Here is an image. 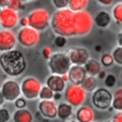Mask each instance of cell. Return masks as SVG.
I'll return each mask as SVG.
<instances>
[{
	"mask_svg": "<svg viewBox=\"0 0 122 122\" xmlns=\"http://www.w3.org/2000/svg\"><path fill=\"white\" fill-rule=\"evenodd\" d=\"M61 92H54V96H53V100H60L61 99Z\"/></svg>",
	"mask_w": 122,
	"mask_h": 122,
	"instance_id": "43",
	"label": "cell"
},
{
	"mask_svg": "<svg viewBox=\"0 0 122 122\" xmlns=\"http://www.w3.org/2000/svg\"><path fill=\"white\" fill-rule=\"evenodd\" d=\"M51 54H52V51H51V49H50V48H44L43 50H42V55H43V57L45 58V59H50V57L51 56Z\"/></svg>",
	"mask_w": 122,
	"mask_h": 122,
	"instance_id": "35",
	"label": "cell"
},
{
	"mask_svg": "<svg viewBox=\"0 0 122 122\" xmlns=\"http://www.w3.org/2000/svg\"><path fill=\"white\" fill-rule=\"evenodd\" d=\"M1 91L6 98V101H9V102L15 101L18 97H20V94L22 93L21 86L18 84V82L12 79L6 80L2 84Z\"/></svg>",
	"mask_w": 122,
	"mask_h": 122,
	"instance_id": "12",
	"label": "cell"
},
{
	"mask_svg": "<svg viewBox=\"0 0 122 122\" xmlns=\"http://www.w3.org/2000/svg\"><path fill=\"white\" fill-rule=\"evenodd\" d=\"M29 26L41 31L46 30L51 25V15L49 10L44 8H38L31 10L28 15Z\"/></svg>",
	"mask_w": 122,
	"mask_h": 122,
	"instance_id": "4",
	"label": "cell"
},
{
	"mask_svg": "<svg viewBox=\"0 0 122 122\" xmlns=\"http://www.w3.org/2000/svg\"><path fill=\"white\" fill-rule=\"evenodd\" d=\"M71 65L72 64L67 56V54L61 51L53 52L48 61V67L50 71L52 74L58 75L68 73Z\"/></svg>",
	"mask_w": 122,
	"mask_h": 122,
	"instance_id": "3",
	"label": "cell"
},
{
	"mask_svg": "<svg viewBox=\"0 0 122 122\" xmlns=\"http://www.w3.org/2000/svg\"><path fill=\"white\" fill-rule=\"evenodd\" d=\"M1 28H2V26H1V23H0V30H1Z\"/></svg>",
	"mask_w": 122,
	"mask_h": 122,
	"instance_id": "51",
	"label": "cell"
},
{
	"mask_svg": "<svg viewBox=\"0 0 122 122\" xmlns=\"http://www.w3.org/2000/svg\"><path fill=\"white\" fill-rule=\"evenodd\" d=\"M18 10H12L9 7L0 9V23L4 29H12L19 23Z\"/></svg>",
	"mask_w": 122,
	"mask_h": 122,
	"instance_id": "11",
	"label": "cell"
},
{
	"mask_svg": "<svg viewBox=\"0 0 122 122\" xmlns=\"http://www.w3.org/2000/svg\"><path fill=\"white\" fill-rule=\"evenodd\" d=\"M19 24L21 25V27H28V26H29V19H28V16L21 18V19L19 20Z\"/></svg>",
	"mask_w": 122,
	"mask_h": 122,
	"instance_id": "37",
	"label": "cell"
},
{
	"mask_svg": "<svg viewBox=\"0 0 122 122\" xmlns=\"http://www.w3.org/2000/svg\"><path fill=\"white\" fill-rule=\"evenodd\" d=\"M120 79H121V81H122V71H121V73H120Z\"/></svg>",
	"mask_w": 122,
	"mask_h": 122,
	"instance_id": "48",
	"label": "cell"
},
{
	"mask_svg": "<svg viewBox=\"0 0 122 122\" xmlns=\"http://www.w3.org/2000/svg\"><path fill=\"white\" fill-rule=\"evenodd\" d=\"M106 76H107V73H106V71H103V70H101V71H100V72L97 74V77H98L99 79H101V80H104Z\"/></svg>",
	"mask_w": 122,
	"mask_h": 122,
	"instance_id": "40",
	"label": "cell"
},
{
	"mask_svg": "<svg viewBox=\"0 0 122 122\" xmlns=\"http://www.w3.org/2000/svg\"><path fill=\"white\" fill-rule=\"evenodd\" d=\"M112 107L116 112H122V87L114 91Z\"/></svg>",
	"mask_w": 122,
	"mask_h": 122,
	"instance_id": "23",
	"label": "cell"
},
{
	"mask_svg": "<svg viewBox=\"0 0 122 122\" xmlns=\"http://www.w3.org/2000/svg\"><path fill=\"white\" fill-rule=\"evenodd\" d=\"M74 12L70 8L56 10L51 18V27L56 35L76 36Z\"/></svg>",
	"mask_w": 122,
	"mask_h": 122,
	"instance_id": "1",
	"label": "cell"
},
{
	"mask_svg": "<svg viewBox=\"0 0 122 122\" xmlns=\"http://www.w3.org/2000/svg\"><path fill=\"white\" fill-rule=\"evenodd\" d=\"M92 122H98V121H94V120H93V121H92Z\"/></svg>",
	"mask_w": 122,
	"mask_h": 122,
	"instance_id": "52",
	"label": "cell"
},
{
	"mask_svg": "<svg viewBox=\"0 0 122 122\" xmlns=\"http://www.w3.org/2000/svg\"><path fill=\"white\" fill-rule=\"evenodd\" d=\"M10 119V114L8 109L0 108V122H9Z\"/></svg>",
	"mask_w": 122,
	"mask_h": 122,
	"instance_id": "33",
	"label": "cell"
},
{
	"mask_svg": "<svg viewBox=\"0 0 122 122\" xmlns=\"http://www.w3.org/2000/svg\"><path fill=\"white\" fill-rule=\"evenodd\" d=\"M116 42H117V45L122 47V30L117 33V36H116Z\"/></svg>",
	"mask_w": 122,
	"mask_h": 122,
	"instance_id": "39",
	"label": "cell"
},
{
	"mask_svg": "<svg viewBox=\"0 0 122 122\" xmlns=\"http://www.w3.org/2000/svg\"><path fill=\"white\" fill-rule=\"evenodd\" d=\"M89 4V0H70L69 8L73 11L84 10Z\"/></svg>",
	"mask_w": 122,
	"mask_h": 122,
	"instance_id": "24",
	"label": "cell"
},
{
	"mask_svg": "<svg viewBox=\"0 0 122 122\" xmlns=\"http://www.w3.org/2000/svg\"><path fill=\"white\" fill-rule=\"evenodd\" d=\"M67 37L63 36V35H56V37L53 40V44L57 47V48H63L66 44H67Z\"/></svg>",
	"mask_w": 122,
	"mask_h": 122,
	"instance_id": "32",
	"label": "cell"
},
{
	"mask_svg": "<svg viewBox=\"0 0 122 122\" xmlns=\"http://www.w3.org/2000/svg\"><path fill=\"white\" fill-rule=\"evenodd\" d=\"M105 122H112V120H111V119H109V120H107V121H105Z\"/></svg>",
	"mask_w": 122,
	"mask_h": 122,
	"instance_id": "49",
	"label": "cell"
},
{
	"mask_svg": "<svg viewBox=\"0 0 122 122\" xmlns=\"http://www.w3.org/2000/svg\"><path fill=\"white\" fill-rule=\"evenodd\" d=\"M87 92L79 84H71L65 89V99L73 107H80L86 101Z\"/></svg>",
	"mask_w": 122,
	"mask_h": 122,
	"instance_id": "6",
	"label": "cell"
},
{
	"mask_svg": "<svg viewBox=\"0 0 122 122\" xmlns=\"http://www.w3.org/2000/svg\"><path fill=\"white\" fill-rule=\"evenodd\" d=\"M65 53L71 60L72 65H80L84 66L91 58H90V52L87 49L82 47H71L69 48Z\"/></svg>",
	"mask_w": 122,
	"mask_h": 122,
	"instance_id": "10",
	"label": "cell"
},
{
	"mask_svg": "<svg viewBox=\"0 0 122 122\" xmlns=\"http://www.w3.org/2000/svg\"><path fill=\"white\" fill-rule=\"evenodd\" d=\"M94 49H95L96 51H101V46H100V45H96Z\"/></svg>",
	"mask_w": 122,
	"mask_h": 122,
	"instance_id": "45",
	"label": "cell"
},
{
	"mask_svg": "<svg viewBox=\"0 0 122 122\" xmlns=\"http://www.w3.org/2000/svg\"><path fill=\"white\" fill-rule=\"evenodd\" d=\"M69 2H70V0H51L53 7L57 10L69 8Z\"/></svg>",
	"mask_w": 122,
	"mask_h": 122,
	"instance_id": "31",
	"label": "cell"
},
{
	"mask_svg": "<svg viewBox=\"0 0 122 122\" xmlns=\"http://www.w3.org/2000/svg\"><path fill=\"white\" fill-rule=\"evenodd\" d=\"M93 21H94V24L97 27L105 29V28L110 26V24L112 22V16L108 11L100 10L96 13L95 17L93 18Z\"/></svg>",
	"mask_w": 122,
	"mask_h": 122,
	"instance_id": "19",
	"label": "cell"
},
{
	"mask_svg": "<svg viewBox=\"0 0 122 122\" xmlns=\"http://www.w3.org/2000/svg\"><path fill=\"white\" fill-rule=\"evenodd\" d=\"M74 19H75V30H76V36H83L88 34L93 26V18L92 14L84 10H79L74 12Z\"/></svg>",
	"mask_w": 122,
	"mask_h": 122,
	"instance_id": "5",
	"label": "cell"
},
{
	"mask_svg": "<svg viewBox=\"0 0 122 122\" xmlns=\"http://www.w3.org/2000/svg\"><path fill=\"white\" fill-rule=\"evenodd\" d=\"M8 7V0H0V8H6Z\"/></svg>",
	"mask_w": 122,
	"mask_h": 122,
	"instance_id": "42",
	"label": "cell"
},
{
	"mask_svg": "<svg viewBox=\"0 0 122 122\" xmlns=\"http://www.w3.org/2000/svg\"><path fill=\"white\" fill-rule=\"evenodd\" d=\"M5 101H6V98H5V96H4V94H3V92H2V91H1V89H0V106H1V105H3Z\"/></svg>",
	"mask_w": 122,
	"mask_h": 122,
	"instance_id": "41",
	"label": "cell"
},
{
	"mask_svg": "<svg viewBox=\"0 0 122 122\" xmlns=\"http://www.w3.org/2000/svg\"><path fill=\"white\" fill-rule=\"evenodd\" d=\"M80 85L82 86V88L87 92H94L96 90V88H97V81L95 79V76L87 75Z\"/></svg>",
	"mask_w": 122,
	"mask_h": 122,
	"instance_id": "22",
	"label": "cell"
},
{
	"mask_svg": "<svg viewBox=\"0 0 122 122\" xmlns=\"http://www.w3.org/2000/svg\"><path fill=\"white\" fill-rule=\"evenodd\" d=\"M111 120L112 122H122V112H117V113Z\"/></svg>",
	"mask_w": 122,
	"mask_h": 122,
	"instance_id": "36",
	"label": "cell"
},
{
	"mask_svg": "<svg viewBox=\"0 0 122 122\" xmlns=\"http://www.w3.org/2000/svg\"><path fill=\"white\" fill-rule=\"evenodd\" d=\"M112 17L116 23L122 24V2L116 3L112 9Z\"/></svg>",
	"mask_w": 122,
	"mask_h": 122,
	"instance_id": "25",
	"label": "cell"
},
{
	"mask_svg": "<svg viewBox=\"0 0 122 122\" xmlns=\"http://www.w3.org/2000/svg\"><path fill=\"white\" fill-rule=\"evenodd\" d=\"M73 113V106L70 103L61 102L57 105V117L61 120L69 119Z\"/></svg>",
	"mask_w": 122,
	"mask_h": 122,
	"instance_id": "18",
	"label": "cell"
},
{
	"mask_svg": "<svg viewBox=\"0 0 122 122\" xmlns=\"http://www.w3.org/2000/svg\"><path fill=\"white\" fill-rule=\"evenodd\" d=\"M104 84H105V86L107 88H110V89L113 88L115 86V84H116V77H115V75L112 74V73H108L107 76L104 79Z\"/></svg>",
	"mask_w": 122,
	"mask_h": 122,
	"instance_id": "29",
	"label": "cell"
},
{
	"mask_svg": "<svg viewBox=\"0 0 122 122\" xmlns=\"http://www.w3.org/2000/svg\"><path fill=\"white\" fill-rule=\"evenodd\" d=\"M61 76H62V78H63V79H64V80H65L66 82H67V81L69 80V74H68V73H65V74H62Z\"/></svg>",
	"mask_w": 122,
	"mask_h": 122,
	"instance_id": "44",
	"label": "cell"
},
{
	"mask_svg": "<svg viewBox=\"0 0 122 122\" xmlns=\"http://www.w3.org/2000/svg\"><path fill=\"white\" fill-rule=\"evenodd\" d=\"M21 92L26 99L33 100L39 97V92L42 88L41 82L32 76L26 77L21 83Z\"/></svg>",
	"mask_w": 122,
	"mask_h": 122,
	"instance_id": "9",
	"label": "cell"
},
{
	"mask_svg": "<svg viewBox=\"0 0 122 122\" xmlns=\"http://www.w3.org/2000/svg\"><path fill=\"white\" fill-rule=\"evenodd\" d=\"M96 1L102 6H110V5H112L113 0H96Z\"/></svg>",
	"mask_w": 122,
	"mask_h": 122,
	"instance_id": "38",
	"label": "cell"
},
{
	"mask_svg": "<svg viewBox=\"0 0 122 122\" xmlns=\"http://www.w3.org/2000/svg\"><path fill=\"white\" fill-rule=\"evenodd\" d=\"M17 41L20 45L26 48H31L35 46L40 40V31L28 26L22 27L17 34Z\"/></svg>",
	"mask_w": 122,
	"mask_h": 122,
	"instance_id": "7",
	"label": "cell"
},
{
	"mask_svg": "<svg viewBox=\"0 0 122 122\" xmlns=\"http://www.w3.org/2000/svg\"><path fill=\"white\" fill-rule=\"evenodd\" d=\"M75 118L78 122H92L94 119V112L89 106H80L76 110Z\"/></svg>",
	"mask_w": 122,
	"mask_h": 122,
	"instance_id": "17",
	"label": "cell"
},
{
	"mask_svg": "<svg viewBox=\"0 0 122 122\" xmlns=\"http://www.w3.org/2000/svg\"><path fill=\"white\" fill-rule=\"evenodd\" d=\"M14 103H15V107L17 109H24L27 106V101H26L25 97H18L14 101Z\"/></svg>",
	"mask_w": 122,
	"mask_h": 122,
	"instance_id": "34",
	"label": "cell"
},
{
	"mask_svg": "<svg viewBox=\"0 0 122 122\" xmlns=\"http://www.w3.org/2000/svg\"><path fill=\"white\" fill-rule=\"evenodd\" d=\"M23 3H26V2H29V1H30V0H21Z\"/></svg>",
	"mask_w": 122,
	"mask_h": 122,
	"instance_id": "46",
	"label": "cell"
},
{
	"mask_svg": "<svg viewBox=\"0 0 122 122\" xmlns=\"http://www.w3.org/2000/svg\"><path fill=\"white\" fill-rule=\"evenodd\" d=\"M68 74H69V80L71 82V84H79V85L88 75L84 66H80V65H71Z\"/></svg>",
	"mask_w": 122,
	"mask_h": 122,
	"instance_id": "15",
	"label": "cell"
},
{
	"mask_svg": "<svg viewBox=\"0 0 122 122\" xmlns=\"http://www.w3.org/2000/svg\"><path fill=\"white\" fill-rule=\"evenodd\" d=\"M46 85L50 87L54 92H62L66 89V81L62 78L61 75L58 74H51L47 80Z\"/></svg>",
	"mask_w": 122,
	"mask_h": 122,
	"instance_id": "16",
	"label": "cell"
},
{
	"mask_svg": "<svg viewBox=\"0 0 122 122\" xmlns=\"http://www.w3.org/2000/svg\"><path fill=\"white\" fill-rule=\"evenodd\" d=\"M8 7L15 10H20L24 8L23 2L21 0H8Z\"/></svg>",
	"mask_w": 122,
	"mask_h": 122,
	"instance_id": "30",
	"label": "cell"
},
{
	"mask_svg": "<svg viewBox=\"0 0 122 122\" xmlns=\"http://www.w3.org/2000/svg\"><path fill=\"white\" fill-rule=\"evenodd\" d=\"M100 63H101V65H103L104 67H111V66L114 63L112 54V53H109V52L103 53L102 56H101V58H100Z\"/></svg>",
	"mask_w": 122,
	"mask_h": 122,
	"instance_id": "28",
	"label": "cell"
},
{
	"mask_svg": "<svg viewBox=\"0 0 122 122\" xmlns=\"http://www.w3.org/2000/svg\"><path fill=\"white\" fill-rule=\"evenodd\" d=\"M113 94L107 88H97L92 92V103L98 110H108L112 107Z\"/></svg>",
	"mask_w": 122,
	"mask_h": 122,
	"instance_id": "8",
	"label": "cell"
},
{
	"mask_svg": "<svg viewBox=\"0 0 122 122\" xmlns=\"http://www.w3.org/2000/svg\"><path fill=\"white\" fill-rule=\"evenodd\" d=\"M69 122H78V121L75 119V120H71V121H69Z\"/></svg>",
	"mask_w": 122,
	"mask_h": 122,
	"instance_id": "47",
	"label": "cell"
},
{
	"mask_svg": "<svg viewBox=\"0 0 122 122\" xmlns=\"http://www.w3.org/2000/svg\"><path fill=\"white\" fill-rule=\"evenodd\" d=\"M0 68L10 76L21 75L27 68L26 58L18 50H10L0 54Z\"/></svg>",
	"mask_w": 122,
	"mask_h": 122,
	"instance_id": "2",
	"label": "cell"
},
{
	"mask_svg": "<svg viewBox=\"0 0 122 122\" xmlns=\"http://www.w3.org/2000/svg\"><path fill=\"white\" fill-rule=\"evenodd\" d=\"M17 42V36L10 29L0 30V51L5 52L13 50Z\"/></svg>",
	"mask_w": 122,
	"mask_h": 122,
	"instance_id": "13",
	"label": "cell"
},
{
	"mask_svg": "<svg viewBox=\"0 0 122 122\" xmlns=\"http://www.w3.org/2000/svg\"><path fill=\"white\" fill-rule=\"evenodd\" d=\"M54 96V92L48 87L47 85L42 86L41 91L39 92V99L40 100H52Z\"/></svg>",
	"mask_w": 122,
	"mask_h": 122,
	"instance_id": "26",
	"label": "cell"
},
{
	"mask_svg": "<svg viewBox=\"0 0 122 122\" xmlns=\"http://www.w3.org/2000/svg\"><path fill=\"white\" fill-rule=\"evenodd\" d=\"M39 113L48 119L57 117V105L53 100H40L38 103Z\"/></svg>",
	"mask_w": 122,
	"mask_h": 122,
	"instance_id": "14",
	"label": "cell"
},
{
	"mask_svg": "<svg viewBox=\"0 0 122 122\" xmlns=\"http://www.w3.org/2000/svg\"><path fill=\"white\" fill-rule=\"evenodd\" d=\"M1 87H2V84H1V82H0V89H1Z\"/></svg>",
	"mask_w": 122,
	"mask_h": 122,
	"instance_id": "50",
	"label": "cell"
},
{
	"mask_svg": "<svg viewBox=\"0 0 122 122\" xmlns=\"http://www.w3.org/2000/svg\"><path fill=\"white\" fill-rule=\"evenodd\" d=\"M112 54L114 63H116L119 66H122V47H120V46L117 45L112 50Z\"/></svg>",
	"mask_w": 122,
	"mask_h": 122,
	"instance_id": "27",
	"label": "cell"
},
{
	"mask_svg": "<svg viewBox=\"0 0 122 122\" xmlns=\"http://www.w3.org/2000/svg\"><path fill=\"white\" fill-rule=\"evenodd\" d=\"M12 119L14 122H32L33 116L31 112L27 109H17L12 114Z\"/></svg>",
	"mask_w": 122,
	"mask_h": 122,
	"instance_id": "20",
	"label": "cell"
},
{
	"mask_svg": "<svg viewBox=\"0 0 122 122\" xmlns=\"http://www.w3.org/2000/svg\"><path fill=\"white\" fill-rule=\"evenodd\" d=\"M84 68L86 70V72L88 75L92 76H97V74L101 71V63H99L95 59H90L85 65Z\"/></svg>",
	"mask_w": 122,
	"mask_h": 122,
	"instance_id": "21",
	"label": "cell"
}]
</instances>
